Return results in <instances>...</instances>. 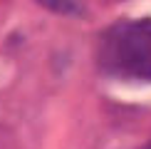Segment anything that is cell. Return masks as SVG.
<instances>
[{
    "label": "cell",
    "instance_id": "obj_1",
    "mask_svg": "<svg viewBox=\"0 0 151 149\" xmlns=\"http://www.w3.org/2000/svg\"><path fill=\"white\" fill-rule=\"evenodd\" d=\"M99 67L119 80H151V20L119 22L99 37Z\"/></svg>",
    "mask_w": 151,
    "mask_h": 149
},
{
    "label": "cell",
    "instance_id": "obj_2",
    "mask_svg": "<svg viewBox=\"0 0 151 149\" xmlns=\"http://www.w3.org/2000/svg\"><path fill=\"white\" fill-rule=\"evenodd\" d=\"M146 149H151V144H149V147H146Z\"/></svg>",
    "mask_w": 151,
    "mask_h": 149
}]
</instances>
